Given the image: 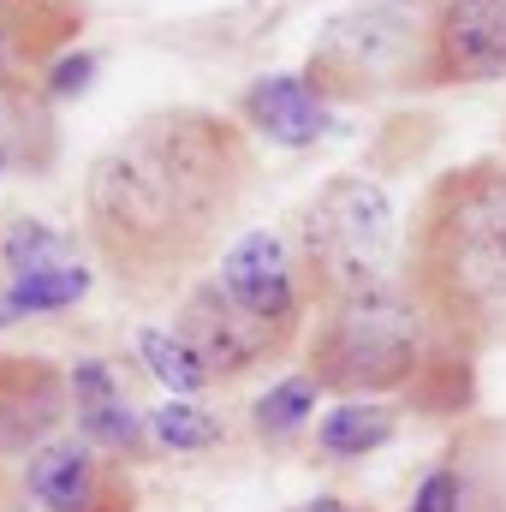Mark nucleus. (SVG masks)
Here are the masks:
<instances>
[{
	"instance_id": "f257e3e1",
	"label": "nucleus",
	"mask_w": 506,
	"mask_h": 512,
	"mask_svg": "<svg viewBox=\"0 0 506 512\" xmlns=\"http://www.w3.org/2000/svg\"><path fill=\"white\" fill-rule=\"evenodd\" d=\"M256 191L251 131L215 108H155L84 167V239L126 298H173Z\"/></svg>"
},
{
	"instance_id": "f03ea898",
	"label": "nucleus",
	"mask_w": 506,
	"mask_h": 512,
	"mask_svg": "<svg viewBox=\"0 0 506 512\" xmlns=\"http://www.w3.org/2000/svg\"><path fill=\"white\" fill-rule=\"evenodd\" d=\"M399 280L447 352L483 358L506 334V155L441 167L405 227Z\"/></svg>"
},
{
	"instance_id": "7ed1b4c3",
	"label": "nucleus",
	"mask_w": 506,
	"mask_h": 512,
	"mask_svg": "<svg viewBox=\"0 0 506 512\" xmlns=\"http://www.w3.org/2000/svg\"><path fill=\"white\" fill-rule=\"evenodd\" d=\"M304 376L340 399H411L429 417L471 411L477 399V358L441 346L399 274L322 310L304 340Z\"/></svg>"
},
{
	"instance_id": "20e7f679",
	"label": "nucleus",
	"mask_w": 506,
	"mask_h": 512,
	"mask_svg": "<svg viewBox=\"0 0 506 512\" xmlns=\"http://www.w3.org/2000/svg\"><path fill=\"white\" fill-rule=\"evenodd\" d=\"M292 262L316 310L387 286L399 262H393V197L381 191V179L370 173L322 179L292 221Z\"/></svg>"
},
{
	"instance_id": "39448f33",
	"label": "nucleus",
	"mask_w": 506,
	"mask_h": 512,
	"mask_svg": "<svg viewBox=\"0 0 506 512\" xmlns=\"http://www.w3.org/2000/svg\"><path fill=\"white\" fill-rule=\"evenodd\" d=\"M328 108H364L423 84V18L405 6H352L322 24L298 72Z\"/></svg>"
},
{
	"instance_id": "423d86ee",
	"label": "nucleus",
	"mask_w": 506,
	"mask_h": 512,
	"mask_svg": "<svg viewBox=\"0 0 506 512\" xmlns=\"http://www.w3.org/2000/svg\"><path fill=\"white\" fill-rule=\"evenodd\" d=\"M173 340L203 364L209 387L245 382V376L268 370L274 358L292 352V340H280L274 328L251 322V316L221 292V280H197V286H185V304H179V316H173Z\"/></svg>"
},
{
	"instance_id": "0eeeda50",
	"label": "nucleus",
	"mask_w": 506,
	"mask_h": 512,
	"mask_svg": "<svg viewBox=\"0 0 506 512\" xmlns=\"http://www.w3.org/2000/svg\"><path fill=\"white\" fill-rule=\"evenodd\" d=\"M506 78V0H435L423 18V84L471 90Z\"/></svg>"
},
{
	"instance_id": "6e6552de",
	"label": "nucleus",
	"mask_w": 506,
	"mask_h": 512,
	"mask_svg": "<svg viewBox=\"0 0 506 512\" xmlns=\"http://www.w3.org/2000/svg\"><path fill=\"white\" fill-rule=\"evenodd\" d=\"M18 489H24L30 512H137L131 465L96 453L84 435H60L36 459H24Z\"/></svg>"
},
{
	"instance_id": "1a4fd4ad",
	"label": "nucleus",
	"mask_w": 506,
	"mask_h": 512,
	"mask_svg": "<svg viewBox=\"0 0 506 512\" xmlns=\"http://www.w3.org/2000/svg\"><path fill=\"white\" fill-rule=\"evenodd\" d=\"M72 417V376L42 352H0V459H36Z\"/></svg>"
},
{
	"instance_id": "9d476101",
	"label": "nucleus",
	"mask_w": 506,
	"mask_h": 512,
	"mask_svg": "<svg viewBox=\"0 0 506 512\" xmlns=\"http://www.w3.org/2000/svg\"><path fill=\"white\" fill-rule=\"evenodd\" d=\"M221 292L262 328H274L280 340L298 346L304 334V316H310V298H304V280H298V262L292 251L274 239V233H245L233 251L221 256Z\"/></svg>"
},
{
	"instance_id": "9b49d317",
	"label": "nucleus",
	"mask_w": 506,
	"mask_h": 512,
	"mask_svg": "<svg viewBox=\"0 0 506 512\" xmlns=\"http://www.w3.org/2000/svg\"><path fill=\"white\" fill-rule=\"evenodd\" d=\"M239 126L262 131L280 149H310L322 131L334 126V114H328V102L298 72H268V78H256L251 90L239 96Z\"/></svg>"
},
{
	"instance_id": "f8f14e48",
	"label": "nucleus",
	"mask_w": 506,
	"mask_h": 512,
	"mask_svg": "<svg viewBox=\"0 0 506 512\" xmlns=\"http://www.w3.org/2000/svg\"><path fill=\"white\" fill-rule=\"evenodd\" d=\"M399 429V411L387 399H340L322 423H316V453L346 465V459H370L376 447L393 441Z\"/></svg>"
},
{
	"instance_id": "ddd939ff",
	"label": "nucleus",
	"mask_w": 506,
	"mask_h": 512,
	"mask_svg": "<svg viewBox=\"0 0 506 512\" xmlns=\"http://www.w3.org/2000/svg\"><path fill=\"white\" fill-rule=\"evenodd\" d=\"M84 292H90V268H78V262L48 268V274H30V280H12V286L0 292V322L72 310V304H84Z\"/></svg>"
},
{
	"instance_id": "4468645a",
	"label": "nucleus",
	"mask_w": 506,
	"mask_h": 512,
	"mask_svg": "<svg viewBox=\"0 0 506 512\" xmlns=\"http://www.w3.org/2000/svg\"><path fill=\"white\" fill-rule=\"evenodd\" d=\"M316 399H322V387L298 370V376L274 382V387H268V393L251 405V429L262 435V441H274V447H280V441H292V435H298V429L316 417Z\"/></svg>"
},
{
	"instance_id": "2eb2a0df",
	"label": "nucleus",
	"mask_w": 506,
	"mask_h": 512,
	"mask_svg": "<svg viewBox=\"0 0 506 512\" xmlns=\"http://www.w3.org/2000/svg\"><path fill=\"white\" fill-rule=\"evenodd\" d=\"M143 429H149V441L161 447V453H215L221 447V417L215 411H203V405H191V399H173V405H155L149 417H143Z\"/></svg>"
},
{
	"instance_id": "dca6fc26",
	"label": "nucleus",
	"mask_w": 506,
	"mask_h": 512,
	"mask_svg": "<svg viewBox=\"0 0 506 512\" xmlns=\"http://www.w3.org/2000/svg\"><path fill=\"white\" fill-rule=\"evenodd\" d=\"M131 346H137V364H143L161 387H173V393H203V387H209L203 364H197L173 334H161V328H137Z\"/></svg>"
},
{
	"instance_id": "f3484780",
	"label": "nucleus",
	"mask_w": 506,
	"mask_h": 512,
	"mask_svg": "<svg viewBox=\"0 0 506 512\" xmlns=\"http://www.w3.org/2000/svg\"><path fill=\"white\" fill-rule=\"evenodd\" d=\"M72 256H66V239L54 233V227H42V221H12V233H6V268H12V280H30V274H48V268H66Z\"/></svg>"
},
{
	"instance_id": "a211bd4d",
	"label": "nucleus",
	"mask_w": 506,
	"mask_h": 512,
	"mask_svg": "<svg viewBox=\"0 0 506 512\" xmlns=\"http://www.w3.org/2000/svg\"><path fill=\"white\" fill-rule=\"evenodd\" d=\"M465 501H471V483H465L459 459H441V465H429V471L417 477L405 512H465Z\"/></svg>"
},
{
	"instance_id": "6ab92c4d",
	"label": "nucleus",
	"mask_w": 506,
	"mask_h": 512,
	"mask_svg": "<svg viewBox=\"0 0 506 512\" xmlns=\"http://www.w3.org/2000/svg\"><path fill=\"white\" fill-rule=\"evenodd\" d=\"M90 72H96V60H90V54H60V60H54V72H48V90H54V96H72V90H84V84H90Z\"/></svg>"
},
{
	"instance_id": "aec40b11",
	"label": "nucleus",
	"mask_w": 506,
	"mask_h": 512,
	"mask_svg": "<svg viewBox=\"0 0 506 512\" xmlns=\"http://www.w3.org/2000/svg\"><path fill=\"white\" fill-rule=\"evenodd\" d=\"M292 512H370V507H358V501H346V495H310L304 507H292Z\"/></svg>"
},
{
	"instance_id": "412c9836",
	"label": "nucleus",
	"mask_w": 506,
	"mask_h": 512,
	"mask_svg": "<svg viewBox=\"0 0 506 512\" xmlns=\"http://www.w3.org/2000/svg\"><path fill=\"white\" fill-rule=\"evenodd\" d=\"M18 84V66H12V48H6V36H0V90H12Z\"/></svg>"
},
{
	"instance_id": "4be33fe9",
	"label": "nucleus",
	"mask_w": 506,
	"mask_h": 512,
	"mask_svg": "<svg viewBox=\"0 0 506 512\" xmlns=\"http://www.w3.org/2000/svg\"><path fill=\"white\" fill-rule=\"evenodd\" d=\"M0 512H12V483L0 477Z\"/></svg>"
}]
</instances>
